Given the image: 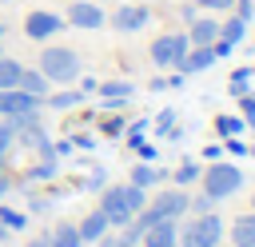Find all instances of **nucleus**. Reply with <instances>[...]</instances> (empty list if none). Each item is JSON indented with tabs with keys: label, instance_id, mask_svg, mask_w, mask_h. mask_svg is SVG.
Listing matches in <instances>:
<instances>
[{
	"label": "nucleus",
	"instance_id": "obj_1",
	"mask_svg": "<svg viewBox=\"0 0 255 247\" xmlns=\"http://www.w3.org/2000/svg\"><path fill=\"white\" fill-rule=\"evenodd\" d=\"M139 207H147V191L135 187V183H112V187L100 191V211L108 215L112 227L131 223V215H135Z\"/></svg>",
	"mask_w": 255,
	"mask_h": 247
},
{
	"label": "nucleus",
	"instance_id": "obj_2",
	"mask_svg": "<svg viewBox=\"0 0 255 247\" xmlns=\"http://www.w3.org/2000/svg\"><path fill=\"white\" fill-rule=\"evenodd\" d=\"M199 183H203V191L219 203V199H227V195H235L239 187H243V171L235 167V163H223V159H211V167H203V175H199Z\"/></svg>",
	"mask_w": 255,
	"mask_h": 247
},
{
	"label": "nucleus",
	"instance_id": "obj_3",
	"mask_svg": "<svg viewBox=\"0 0 255 247\" xmlns=\"http://www.w3.org/2000/svg\"><path fill=\"white\" fill-rule=\"evenodd\" d=\"M40 72L48 76V84H72L80 76V56L72 48H48L40 56Z\"/></svg>",
	"mask_w": 255,
	"mask_h": 247
},
{
	"label": "nucleus",
	"instance_id": "obj_4",
	"mask_svg": "<svg viewBox=\"0 0 255 247\" xmlns=\"http://www.w3.org/2000/svg\"><path fill=\"white\" fill-rule=\"evenodd\" d=\"M179 235H187L195 247H223V219H219L215 211L195 215V219H187V227H183Z\"/></svg>",
	"mask_w": 255,
	"mask_h": 247
},
{
	"label": "nucleus",
	"instance_id": "obj_5",
	"mask_svg": "<svg viewBox=\"0 0 255 247\" xmlns=\"http://www.w3.org/2000/svg\"><path fill=\"white\" fill-rule=\"evenodd\" d=\"M191 44H187V36H179V32H167V36H159L155 44H151V60H155V68H175L179 60H183V52H187Z\"/></svg>",
	"mask_w": 255,
	"mask_h": 247
},
{
	"label": "nucleus",
	"instance_id": "obj_6",
	"mask_svg": "<svg viewBox=\"0 0 255 247\" xmlns=\"http://www.w3.org/2000/svg\"><path fill=\"white\" fill-rule=\"evenodd\" d=\"M40 112V100L20 92V88H0V116L12 120V116H36Z\"/></svg>",
	"mask_w": 255,
	"mask_h": 247
},
{
	"label": "nucleus",
	"instance_id": "obj_7",
	"mask_svg": "<svg viewBox=\"0 0 255 247\" xmlns=\"http://www.w3.org/2000/svg\"><path fill=\"white\" fill-rule=\"evenodd\" d=\"M60 28H64V16H56V12H28L24 16V36L28 40H48Z\"/></svg>",
	"mask_w": 255,
	"mask_h": 247
},
{
	"label": "nucleus",
	"instance_id": "obj_8",
	"mask_svg": "<svg viewBox=\"0 0 255 247\" xmlns=\"http://www.w3.org/2000/svg\"><path fill=\"white\" fill-rule=\"evenodd\" d=\"M147 207H151L159 219H179V215L187 211V191H183V187H167V191H159Z\"/></svg>",
	"mask_w": 255,
	"mask_h": 247
},
{
	"label": "nucleus",
	"instance_id": "obj_9",
	"mask_svg": "<svg viewBox=\"0 0 255 247\" xmlns=\"http://www.w3.org/2000/svg\"><path fill=\"white\" fill-rule=\"evenodd\" d=\"M108 16H104V8L100 4H92V0H76L72 8H68V24H76V28H100Z\"/></svg>",
	"mask_w": 255,
	"mask_h": 247
},
{
	"label": "nucleus",
	"instance_id": "obj_10",
	"mask_svg": "<svg viewBox=\"0 0 255 247\" xmlns=\"http://www.w3.org/2000/svg\"><path fill=\"white\" fill-rule=\"evenodd\" d=\"M147 20H151V12H147L143 4H124V8H116L112 28H116V32H139Z\"/></svg>",
	"mask_w": 255,
	"mask_h": 247
},
{
	"label": "nucleus",
	"instance_id": "obj_11",
	"mask_svg": "<svg viewBox=\"0 0 255 247\" xmlns=\"http://www.w3.org/2000/svg\"><path fill=\"white\" fill-rule=\"evenodd\" d=\"M175 239H179L175 219H159V223H151V227L139 235V243H143V247H175Z\"/></svg>",
	"mask_w": 255,
	"mask_h": 247
},
{
	"label": "nucleus",
	"instance_id": "obj_12",
	"mask_svg": "<svg viewBox=\"0 0 255 247\" xmlns=\"http://www.w3.org/2000/svg\"><path fill=\"white\" fill-rule=\"evenodd\" d=\"M215 60H219V56H215V48L207 44V48H191V52H183V60H179L175 68H179L183 76H195V72H207Z\"/></svg>",
	"mask_w": 255,
	"mask_h": 247
},
{
	"label": "nucleus",
	"instance_id": "obj_13",
	"mask_svg": "<svg viewBox=\"0 0 255 247\" xmlns=\"http://www.w3.org/2000/svg\"><path fill=\"white\" fill-rule=\"evenodd\" d=\"M76 231H80V239H84V243H100V239L112 231V223H108V215L96 207V211H88V215H84V223H76Z\"/></svg>",
	"mask_w": 255,
	"mask_h": 247
},
{
	"label": "nucleus",
	"instance_id": "obj_14",
	"mask_svg": "<svg viewBox=\"0 0 255 247\" xmlns=\"http://www.w3.org/2000/svg\"><path fill=\"white\" fill-rule=\"evenodd\" d=\"M159 179H167V171L159 167V163H151V159H139L135 167H131V175H128V183H135V187H155Z\"/></svg>",
	"mask_w": 255,
	"mask_h": 247
},
{
	"label": "nucleus",
	"instance_id": "obj_15",
	"mask_svg": "<svg viewBox=\"0 0 255 247\" xmlns=\"http://www.w3.org/2000/svg\"><path fill=\"white\" fill-rule=\"evenodd\" d=\"M219 40V20H191V36H187V44L191 48H207V44H215Z\"/></svg>",
	"mask_w": 255,
	"mask_h": 247
},
{
	"label": "nucleus",
	"instance_id": "obj_16",
	"mask_svg": "<svg viewBox=\"0 0 255 247\" xmlns=\"http://www.w3.org/2000/svg\"><path fill=\"white\" fill-rule=\"evenodd\" d=\"M231 247H255V211H247L231 223Z\"/></svg>",
	"mask_w": 255,
	"mask_h": 247
},
{
	"label": "nucleus",
	"instance_id": "obj_17",
	"mask_svg": "<svg viewBox=\"0 0 255 247\" xmlns=\"http://www.w3.org/2000/svg\"><path fill=\"white\" fill-rule=\"evenodd\" d=\"M131 84L128 80H108V84H96V96L100 100H108V104H120V100H131Z\"/></svg>",
	"mask_w": 255,
	"mask_h": 247
},
{
	"label": "nucleus",
	"instance_id": "obj_18",
	"mask_svg": "<svg viewBox=\"0 0 255 247\" xmlns=\"http://www.w3.org/2000/svg\"><path fill=\"white\" fill-rule=\"evenodd\" d=\"M48 247H84V239H80V231H76V223H56V231L48 235Z\"/></svg>",
	"mask_w": 255,
	"mask_h": 247
},
{
	"label": "nucleus",
	"instance_id": "obj_19",
	"mask_svg": "<svg viewBox=\"0 0 255 247\" xmlns=\"http://www.w3.org/2000/svg\"><path fill=\"white\" fill-rule=\"evenodd\" d=\"M16 88H20V92H28V96H36V100H44V96H48V76H44V72H28V68H24Z\"/></svg>",
	"mask_w": 255,
	"mask_h": 247
},
{
	"label": "nucleus",
	"instance_id": "obj_20",
	"mask_svg": "<svg viewBox=\"0 0 255 247\" xmlns=\"http://www.w3.org/2000/svg\"><path fill=\"white\" fill-rule=\"evenodd\" d=\"M199 175H203V167L195 163V159H183L175 171H171V179H175V187H191V183H199Z\"/></svg>",
	"mask_w": 255,
	"mask_h": 247
},
{
	"label": "nucleus",
	"instance_id": "obj_21",
	"mask_svg": "<svg viewBox=\"0 0 255 247\" xmlns=\"http://www.w3.org/2000/svg\"><path fill=\"white\" fill-rule=\"evenodd\" d=\"M243 32H247V20H239V16H227V20L219 24V40H227V44H239Z\"/></svg>",
	"mask_w": 255,
	"mask_h": 247
},
{
	"label": "nucleus",
	"instance_id": "obj_22",
	"mask_svg": "<svg viewBox=\"0 0 255 247\" xmlns=\"http://www.w3.org/2000/svg\"><path fill=\"white\" fill-rule=\"evenodd\" d=\"M20 72H24V68H20L16 60L0 56V88H16V84H20Z\"/></svg>",
	"mask_w": 255,
	"mask_h": 247
},
{
	"label": "nucleus",
	"instance_id": "obj_23",
	"mask_svg": "<svg viewBox=\"0 0 255 247\" xmlns=\"http://www.w3.org/2000/svg\"><path fill=\"white\" fill-rule=\"evenodd\" d=\"M44 100H48V108L64 112V108H76V104L84 100V92H52V96H44Z\"/></svg>",
	"mask_w": 255,
	"mask_h": 247
},
{
	"label": "nucleus",
	"instance_id": "obj_24",
	"mask_svg": "<svg viewBox=\"0 0 255 247\" xmlns=\"http://www.w3.org/2000/svg\"><path fill=\"white\" fill-rule=\"evenodd\" d=\"M243 127H247V124H243L239 116H219V120H215V131H219L223 139H227V135H239Z\"/></svg>",
	"mask_w": 255,
	"mask_h": 247
},
{
	"label": "nucleus",
	"instance_id": "obj_25",
	"mask_svg": "<svg viewBox=\"0 0 255 247\" xmlns=\"http://www.w3.org/2000/svg\"><path fill=\"white\" fill-rule=\"evenodd\" d=\"M56 159H60V155H40V163L28 171V179H52V175H56Z\"/></svg>",
	"mask_w": 255,
	"mask_h": 247
},
{
	"label": "nucleus",
	"instance_id": "obj_26",
	"mask_svg": "<svg viewBox=\"0 0 255 247\" xmlns=\"http://www.w3.org/2000/svg\"><path fill=\"white\" fill-rule=\"evenodd\" d=\"M187 211H195V215H207V211H215V199H211L207 191H199V195H187Z\"/></svg>",
	"mask_w": 255,
	"mask_h": 247
},
{
	"label": "nucleus",
	"instance_id": "obj_27",
	"mask_svg": "<svg viewBox=\"0 0 255 247\" xmlns=\"http://www.w3.org/2000/svg\"><path fill=\"white\" fill-rule=\"evenodd\" d=\"M247 88H251V68L231 72V96H247Z\"/></svg>",
	"mask_w": 255,
	"mask_h": 247
},
{
	"label": "nucleus",
	"instance_id": "obj_28",
	"mask_svg": "<svg viewBox=\"0 0 255 247\" xmlns=\"http://www.w3.org/2000/svg\"><path fill=\"white\" fill-rule=\"evenodd\" d=\"M0 219H4L12 231H24V223H28V215H24V211H12V207H4V203H0Z\"/></svg>",
	"mask_w": 255,
	"mask_h": 247
},
{
	"label": "nucleus",
	"instance_id": "obj_29",
	"mask_svg": "<svg viewBox=\"0 0 255 247\" xmlns=\"http://www.w3.org/2000/svg\"><path fill=\"white\" fill-rule=\"evenodd\" d=\"M104 187H108V171H104V167H96V171L84 179V191H104Z\"/></svg>",
	"mask_w": 255,
	"mask_h": 247
},
{
	"label": "nucleus",
	"instance_id": "obj_30",
	"mask_svg": "<svg viewBox=\"0 0 255 247\" xmlns=\"http://www.w3.org/2000/svg\"><path fill=\"white\" fill-rule=\"evenodd\" d=\"M239 112H243V124L247 127H255V96L247 92V96H239Z\"/></svg>",
	"mask_w": 255,
	"mask_h": 247
},
{
	"label": "nucleus",
	"instance_id": "obj_31",
	"mask_svg": "<svg viewBox=\"0 0 255 247\" xmlns=\"http://www.w3.org/2000/svg\"><path fill=\"white\" fill-rule=\"evenodd\" d=\"M171 124H175V112H171V108H163V112H159V120H155V131H159V135H167V131H171Z\"/></svg>",
	"mask_w": 255,
	"mask_h": 247
},
{
	"label": "nucleus",
	"instance_id": "obj_32",
	"mask_svg": "<svg viewBox=\"0 0 255 247\" xmlns=\"http://www.w3.org/2000/svg\"><path fill=\"white\" fill-rule=\"evenodd\" d=\"M235 0H195V8H207V12H227Z\"/></svg>",
	"mask_w": 255,
	"mask_h": 247
},
{
	"label": "nucleus",
	"instance_id": "obj_33",
	"mask_svg": "<svg viewBox=\"0 0 255 247\" xmlns=\"http://www.w3.org/2000/svg\"><path fill=\"white\" fill-rule=\"evenodd\" d=\"M231 8H235V16H239V20H251V16H255V4H251V0H235Z\"/></svg>",
	"mask_w": 255,
	"mask_h": 247
},
{
	"label": "nucleus",
	"instance_id": "obj_34",
	"mask_svg": "<svg viewBox=\"0 0 255 247\" xmlns=\"http://www.w3.org/2000/svg\"><path fill=\"white\" fill-rule=\"evenodd\" d=\"M12 139H16V131H12V124H0V155L12 147Z\"/></svg>",
	"mask_w": 255,
	"mask_h": 247
},
{
	"label": "nucleus",
	"instance_id": "obj_35",
	"mask_svg": "<svg viewBox=\"0 0 255 247\" xmlns=\"http://www.w3.org/2000/svg\"><path fill=\"white\" fill-rule=\"evenodd\" d=\"M223 147H227L231 155H247V143H243L239 135H227V143H223Z\"/></svg>",
	"mask_w": 255,
	"mask_h": 247
},
{
	"label": "nucleus",
	"instance_id": "obj_36",
	"mask_svg": "<svg viewBox=\"0 0 255 247\" xmlns=\"http://www.w3.org/2000/svg\"><path fill=\"white\" fill-rule=\"evenodd\" d=\"M104 131H108V135H120V131H124V120H104Z\"/></svg>",
	"mask_w": 255,
	"mask_h": 247
},
{
	"label": "nucleus",
	"instance_id": "obj_37",
	"mask_svg": "<svg viewBox=\"0 0 255 247\" xmlns=\"http://www.w3.org/2000/svg\"><path fill=\"white\" fill-rule=\"evenodd\" d=\"M135 151H139V159H155V147H151V143H147V139H143V143H139V147H135Z\"/></svg>",
	"mask_w": 255,
	"mask_h": 247
},
{
	"label": "nucleus",
	"instance_id": "obj_38",
	"mask_svg": "<svg viewBox=\"0 0 255 247\" xmlns=\"http://www.w3.org/2000/svg\"><path fill=\"white\" fill-rule=\"evenodd\" d=\"M80 92H84V96H96V80H92V76H88V80H84V84H80Z\"/></svg>",
	"mask_w": 255,
	"mask_h": 247
},
{
	"label": "nucleus",
	"instance_id": "obj_39",
	"mask_svg": "<svg viewBox=\"0 0 255 247\" xmlns=\"http://www.w3.org/2000/svg\"><path fill=\"white\" fill-rule=\"evenodd\" d=\"M8 191H12V179H8V175H0V199H4Z\"/></svg>",
	"mask_w": 255,
	"mask_h": 247
},
{
	"label": "nucleus",
	"instance_id": "obj_40",
	"mask_svg": "<svg viewBox=\"0 0 255 247\" xmlns=\"http://www.w3.org/2000/svg\"><path fill=\"white\" fill-rule=\"evenodd\" d=\"M8 235H12V227H8V223H4V219H0V243H4V239H8Z\"/></svg>",
	"mask_w": 255,
	"mask_h": 247
},
{
	"label": "nucleus",
	"instance_id": "obj_41",
	"mask_svg": "<svg viewBox=\"0 0 255 247\" xmlns=\"http://www.w3.org/2000/svg\"><path fill=\"white\" fill-rule=\"evenodd\" d=\"M28 247H48V235H40V239H32Z\"/></svg>",
	"mask_w": 255,
	"mask_h": 247
},
{
	"label": "nucleus",
	"instance_id": "obj_42",
	"mask_svg": "<svg viewBox=\"0 0 255 247\" xmlns=\"http://www.w3.org/2000/svg\"><path fill=\"white\" fill-rule=\"evenodd\" d=\"M0 175H4V155H0Z\"/></svg>",
	"mask_w": 255,
	"mask_h": 247
},
{
	"label": "nucleus",
	"instance_id": "obj_43",
	"mask_svg": "<svg viewBox=\"0 0 255 247\" xmlns=\"http://www.w3.org/2000/svg\"><path fill=\"white\" fill-rule=\"evenodd\" d=\"M0 40H4V24H0Z\"/></svg>",
	"mask_w": 255,
	"mask_h": 247
},
{
	"label": "nucleus",
	"instance_id": "obj_44",
	"mask_svg": "<svg viewBox=\"0 0 255 247\" xmlns=\"http://www.w3.org/2000/svg\"><path fill=\"white\" fill-rule=\"evenodd\" d=\"M251 76H255V64H251Z\"/></svg>",
	"mask_w": 255,
	"mask_h": 247
},
{
	"label": "nucleus",
	"instance_id": "obj_45",
	"mask_svg": "<svg viewBox=\"0 0 255 247\" xmlns=\"http://www.w3.org/2000/svg\"><path fill=\"white\" fill-rule=\"evenodd\" d=\"M247 151H251V155H255V147H247Z\"/></svg>",
	"mask_w": 255,
	"mask_h": 247
},
{
	"label": "nucleus",
	"instance_id": "obj_46",
	"mask_svg": "<svg viewBox=\"0 0 255 247\" xmlns=\"http://www.w3.org/2000/svg\"><path fill=\"white\" fill-rule=\"evenodd\" d=\"M251 211H255V199H251Z\"/></svg>",
	"mask_w": 255,
	"mask_h": 247
},
{
	"label": "nucleus",
	"instance_id": "obj_47",
	"mask_svg": "<svg viewBox=\"0 0 255 247\" xmlns=\"http://www.w3.org/2000/svg\"><path fill=\"white\" fill-rule=\"evenodd\" d=\"M0 4H8V0H0Z\"/></svg>",
	"mask_w": 255,
	"mask_h": 247
},
{
	"label": "nucleus",
	"instance_id": "obj_48",
	"mask_svg": "<svg viewBox=\"0 0 255 247\" xmlns=\"http://www.w3.org/2000/svg\"><path fill=\"white\" fill-rule=\"evenodd\" d=\"M0 247H4V243H0Z\"/></svg>",
	"mask_w": 255,
	"mask_h": 247
}]
</instances>
